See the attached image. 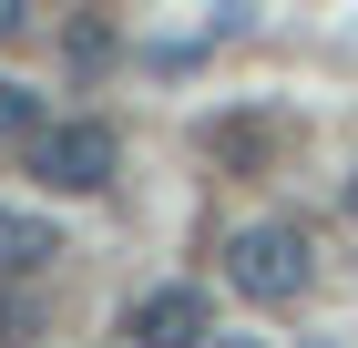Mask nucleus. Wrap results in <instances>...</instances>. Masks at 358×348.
Listing matches in <instances>:
<instances>
[{
	"mask_svg": "<svg viewBox=\"0 0 358 348\" xmlns=\"http://www.w3.org/2000/svg\"><path fill=\"white\" fill-rule=\"evenodd\" d=\"M348 215H358V174H348Z\"/></svg>",
	"mask_w": 358,
	"mask_h": 348,
	"instance_id": "7",
	"label": "nucleus"
},
{
	"mask_svg": "<svg viewBox=\"0 0 358 348\" xmlns=\"http://www.w3.org/2000/svg\"><path fill=\"white\" fill-rule=\"evenodd\" d=\"M31 174L52 195H103L123 174V144H113V123H41L31 134Z\"/></svg>",
	"mask_w": 358,
	"mask_h": 348,
	"instance_id": "2",
	"label": "nucleus"
},
{
	"mask_svg": "<svg viewBox=\"0 0 358 348\" xmlns=\"http://www.w3.org/2000/svg\"><path fill=\"white\" fill-rule=\"evenodd\" d=\"M41 123H52V113H41V92L0 72V144H31V134H41Z\"/></svg>",
	"mask_w": 358,
	"mask_h": 348,
	"instance_id": "5",
	"label": "nucleus"
},
{
	"mask_svg": "<svg viewBox=\"0 0 358 348\" xmlns=\"http://www.w3.org/2000/svg\"><path fill=\"white\" fill-rule=\"evenodd\" d=\"M225 287L246 297V307H297L317 287V246H307L297 215H256L225 236Z\"/></svg>",
	"mask_w": 358,
	"mask_h": 348,
	"instance_id": "1",
	"label": "nucleus"
},
{
	"mask_svg": "<svg viewBox=\"0 0 358 348\" xmlns=\"http://www.w3.org/2000/svg\"><path fill=\"white\" fill-rule=\"evenodd\" d=\"M62 256V236L41 225V215H21V205H0V277H41Z\"/></svg>",
	"mask_w": 358,
	"mask_h": 348,
	"instance_id": "4",
	"label": "nucleus"
},
{
	"mask_svg": "<svg viewBox=\"0 0 358 348\" xmlns=\"http://www.w3.org/2000/svg\"><path fill=\"white\" fill-rule=\"evenodd\" d=\"M0 41H31V0H0Z\"/></svg>",
	"mask_w": 358,
	"mask_h": 348,
	"instance_id": "6",
	"label": "nucleus"
},
{
	"mask_svg": "<svg viewBox=\"0 0 358 348\" xmlns=\"http://www.w3.org/2000/svg\"><path fill=\"white\" fill-rule=\"evenodd\" d=\"M123 338L134 348H205L215 338V307H205L194 287H143L134 318H123Z\"/></svg>",
	"mask_w": 358,
	"mask_h": 348,
	"instance_id": "3",
	"label": "nucleus"
}]
</instances>
